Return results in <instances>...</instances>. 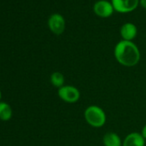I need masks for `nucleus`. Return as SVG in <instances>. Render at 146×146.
<instances>
[{
  "mask_svg": "<svg viewBox=\"0 0 146 146\" xmlns=\"http://www.w3.org/2000/svg\"><path fill=\"white\" fill-rule=\"evenodd\" d=\"M113 54L117 62L125 67H132L137 65L141 58L140 51L137 45L132 41L123 40L116 44Z\"/></svg>",
  "mask_w": 146,
  "mask_h": 146,
  "instance_id": "nucleus-1",
  "label": "nucleus"
},
{
  "mask_svg": "<svg viewBox=\"0 0 146 146\" xmlns=\"http://www.w3.org/2000/svg\"><path fill=\"white\" fill-rule=\"evenodd\" d=\"M84 119L86 122L94 128L102 127L107 121V116L104 110L96 106H89L84 111Z\"/></svg>",
  "mask_w": 146,
  "mask_h": 146,
  "instance_id": "nucleus-2",
  "label": "nucleus"
},
{
  "mask_svg": "<svg viewBox=\"0 0 146 146\" xmlns=\"http://www.w3.org/2000/svg\"><path fill=\"white\" fill-rule=\"evenodd\" d=\"M58 97L66 103H75L79 101L81 94L78 88L71 85H64L58 90Z\"/></svg>",
  "mask_w": 146,
  "mask_h": 146,
  "instance_id": "nucleus-3",
  "label": "nucleus"
},
{
  "mask_svg": "<svg viewBox=\"0 0 146 146\" xmlns=\"http://www.w3.org/2000/svg\"><path fill=\"white\" fill-rule=\"evenodd\" d=\"M93 11L96 16L102 18H107L113 15L114 8L112 3L108 1V0H99V1L95 3Z\"/></svg>",
  "mask_w": 146,
  "mask_h": 146,
  "instance_id": "nucleus-4",
  "label": "nucleus"
},
{
  "mask_svg": "<svg viewBox=\"0 0 146 146\" xmlns=\"http://www.w3.org/2000/svg\"><path fill=\"white\" fill-rule=\"evenodd\" d=\"M114 11L119 13H129L137 9L139 0H111Z\"/></svg>",
  "mask_w": 146,
  "mask_h": 146,
  "instance_id": "nucleus-5",
  "label": "nucleus"
},
{
  "mask_svg": "<svg viewBox=\"0 0 146 146\" xmlns=\"http://www.w3.org/2000/svg\"><path fill=\"white\" fill-rule=\"evenodd\" d=\"M48 27L56 35H62L65 29V20L60 14H52L48 19Z\"/></svg>",
  "mask_w": 146,
  "mask_h": 146,
  "instance_id": "nucleus-6",
  "label": "nucleus"
},
{
  "mask_svg": "<svg viewBox=\"0 0 146 146\" xmlns=\"http://www.w3.org/2000/svg\"><path fill=\"white\" fill-rule=\"evenodd\" d=\"M137 34V29L135 24L131 23H124L120 28V35L123 40L132 41Z\"/></svg>",
  "mask_w": 146,
  "mask_h": 146,
  "instance_id": "nucleus-7",
  "label": "nucleus"
},
{
  "mask_svg": "<svg viewBox=\"0 0 146 146\" xmlns=\"http://www.w3.org/2000/svg\"><path fill=\"white\" fill-rule=\"evenodd\" d=\"M145 139L141 133L138 132H131L129 133L125 139L123 140L122 146H144Z\"/></svg>",
  "mask_w": 146,
  "mask_h": 146,
  "instance_id": "nucleus-8",
  "label": "nucleus"
},
{
  "mask_svg": "<svg viewBox=\"0 0 146 146\" xmlns=\"http://www.w3.org/2000/svg\"><path fill=\"white\" fill-rule=\"evenodd\" d=\"M102 143L104 146H122L123 141L117 133L108 131L103 136Z\"/></svg>",
  "mask_w": 146,
  "mask_h": 146,
  "instance_id": "nucleus-9",
  "label": "nucleus"
},
{
  "mask_svg": "<svg viewBox=\"0 0 146 146\" xmlns=\"http://www.w3.org/2000/svg\"><path fill=\"white\" fill-rule=\"evenodd\" d=\"M12 117L11 107L6 102H0V119L3 121H8Z\"/></svg>",
  "mask_w": 146,
  "mask_h": 146,
  "instance_id": "nucleus-10",
  "label": "nucleus"
},
{
  "mask_svg": "<svg viewBox=\"0 0 146 146\" xmlns=\"http://www.w3.org/2000/svg\"><path fill=\"white\" fill-rule=\"evenodd\" d=\"M50 81H51V84L58 89L64 85V77L59 71H55L52 73L50 77Z\"/></svg>",
  "mask_w": 146,
  "mask_h": 146,
  "instance_id": "nucleus-11",
  "label": "nucleus"
},
{
  "mask_svg": "<svg viewBox=\"0 0 146 146\" xmlns=\"http://www.w3.org/2000/svg\"><path fill=\"white\" fill-rule=\"evenodd\" d=\"M141 134H142V136L143 137V138L146 140V124L143 125V129H142V131H141Z\"/></svg>",
  "mask_w": 146,
  "mask_h": 146,
  "instance_id": "nucleus-12",
  "label": "nucleus"
},
{
  "mask_svg": "<svg viewBox=\"0 0 146 146\" xmlns=\"http://www.w3.org/2000/svg\"><path fill=\"white\" fill-rule=\"evenodd\" d=\"M139 5H140L143 8L146 9V0H139Z\"/></svg>",
  "mask_w": 146,
  "mask_h": 146,
  "instance_id": "nucleus-13",
  "label": "nucleus"
},
{
  "mask_svg": "<svg viewBox=\"0 0 146 146\" xmlns=\"http://www.w3.org/2000/svg\"><path fill=\"white\" fill-rule=\"evenodd\" d=\"M0 99H1V91H0Z\"/></svg>",
  "mask_w": 146,
  "mask_h": 146,
  "instance_id": "nucleus-14",
  "label": "nucleus"
}]
</instances>
